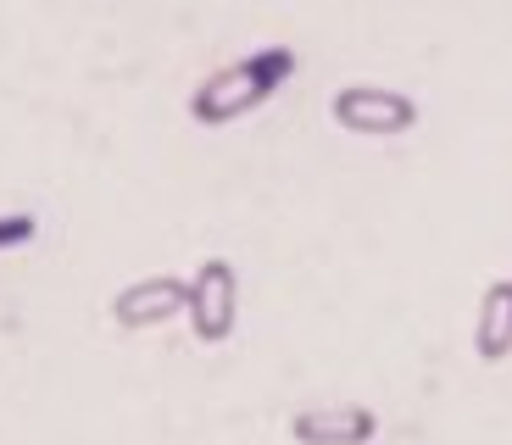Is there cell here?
<instances>
[{"mask_svg": "<svg viewBox=\"0 0 512 445\" xmlns=\"http://www.w3.org/2000/svg\"><path fill=\"white\" fill-rule=\"evenodd\" d=\"M290 73H295V56L290 51H262V56H251V62L218 67V73L190 95V117H195V123H206V128L234 123V117L256 112V106L268 101Z\"/></svg>", "mask_w": 512, "mask_h": 445, "instance_id": "1", "label": "cell"}, {"mask_svg": "<svg viewBox=\"0 0 512 445\" xmlns=\"http://www.w3.org/2000/svg\"><path fill=\"white\" fill-rule=\"evenodd\" d=\"M329 117L346 134H362V140H396V134L418 128V101L384 84H346V89H334Z\"/></svg>", "mask_w": 512, "mask_h": 445, "instance_id": "2", "label": "cell"}, {"mask_svg": "<svg viewBox=\"0 0 512 445\" xmlns=\"http://www.w3.org/2000/svg\"><path fill=\"white\" fill-rule=\"evenodd\" d=\"M190 329L201 345H223L234 334V323H240V273H234V262H223V256H206L201 267L190 273Z\"/></svg>", "mask_w": 512, "mask_h": 445, "instance_id": "3", "label": "cell"}, {"mask_svg": "<svg viewBox=\"0 0 512 445\" xmlns=\"http://www.w3.org/2000/svg\"><path fill=\"white\" fill-rule=\"evenodd\" d=\"M179 312H190V284L167 279V273L140 279V284H128V290L112 295V323L117 329H162V323L179 318Z\"/></svg>", "mask_w": 512, "mask_h": 445, "instance_id": "4", "label": "cell"}, {"mask_svg": "<svg viewBox=\"0 0 512 445\" xmlns=\"http://www.w3.org/2000/svg\"><path fill=\"white\" fill-rule=\"evenodd\" d=\"M295 445H368L379 434V418L368 407H312L290 418Z\"/></svg>", "mask_w": 512, "mask_h": 445, "instance_id": "5", "label": "cell"}, {"mask_svg": "<svg viewBox=\"0 0 512 445\" xmlns=\"http://www.w3.org/2000/svg\"><path fill=\"white\" fill-rule=\"evenodd\" d=\"M474 351L479 362H507L512 356V284H490L474 318Z\"/></svg>", "mask_w": 512, "mask_h": 445, "instance_id": "6", "label": "cell"}, {"mask_svg": "<svg viewBox=\"0 0 512 445\" xmlns=\"http://www.w3.org/2000/svg\"><path fill=\"white\" fill-rule=\"evenodd\" d=\"M39 234L34 212H12V217H0V251H17V245H28Z\"/></svg>", "mask_w": 512, "mask_h": 445, "instance_id": "7", "label": "cell"}]
</instances>
